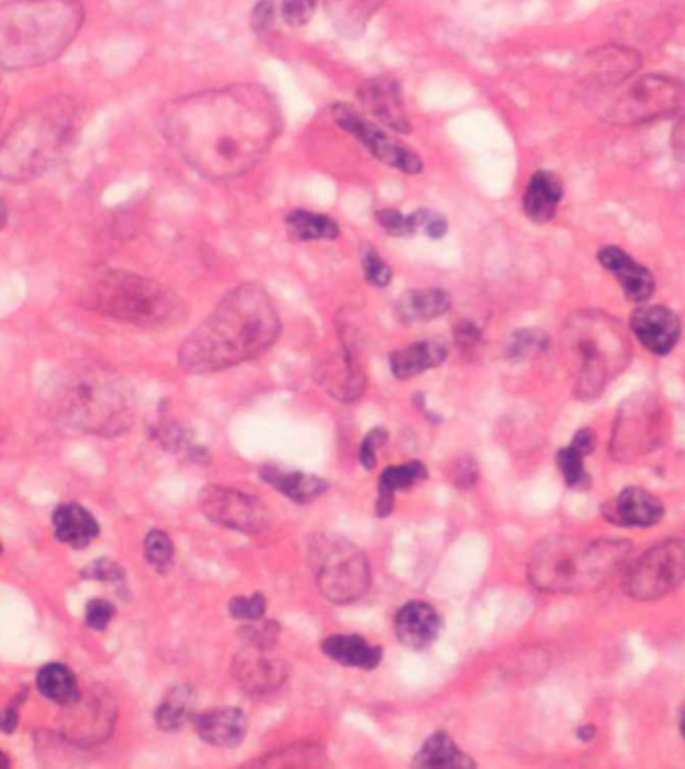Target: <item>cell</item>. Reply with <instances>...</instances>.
<instances>
[{
	"label": "cell",
	"mask_w": 685,
	"mask_h": 769,
	"mask_svg": "<svg viewBox=\"0 0 685 769\" xmlns=\"http://www.w3.org/2000/svg\"><path fill=\"white\" fill-rule=\"evenodd\" d=\"M641 67V55L633 49L609 45L589 51L579 67L577 79L585 95L603 93L631 79Z\"/></svg>",
	"instance_id": "14"
},
{
	"label": "cell",
	"mask_w": 685,
	"mask_h": 769,
	"mask_svg": "<svg viewBox=\"0 0 685 769\" xmlns=\"http://www.w3.org/2000/svg\"><path fill=\"white\" fill-rule=\"evenodd\" d=\"M595 441L597 439H595V433L591 429H581V431L575 433L571 447L577 449L583 457H587L595 449Z\"/></svg>",
	"instance_id": "51"
},
{
	"label": "cell",
	"mask_w": 685,
	"mask_h": 769,
	"mask_svg": "<svg viewBox=\"0 0 685 769\" xmlns=\"http://www.w3.org/2000/svg\"><path fill=\"white\" fill-rule=\"evenodd\" d=\"M665 437V411L657 397L641 393L627 399L617 415L611 453L617 461L631 463L661 445Z\"/></svg>",
	"instance_id": "11"
},
{
	"label": "cell",
	"mask_w": 685,
	"mask_h": 769,
	"mask_svg": "<svg viewBox=\"0 0 685 769\" xmlns=\"http://www.w3.org/2000/svg\"><path fill=\"white\" fill-rule=\"evenodd\" d=\"M589 109L607 125L637 127L675 117L685 109V83L671 77L647 75L625 81L615 89L587 95Z\"/></svg>",
	"instance_id": "8"
},
{
	"label": "cell",
	"mask_w": 685,
	"mask_h": 769,
	"mask_svg": "<svg viewBox=\"0 0 685 769\" xmlns=\"http://www.w3.org/2000/svg\"><path fill=\"white\" fill-rule=\"evenodd\" d=\"M359 101L363 109L373 115L379 123L385 127L397 131V133H409L411 123L403 105L401 87L391 77H377L365 81L359 91Z\"/></svg>",
	"instance_id": "19"
},
{
	"label": "cell",
	"mask_w": 685,
	"mask_h": 769,
	"mask_svg": "<svg viewBox=\"0 0 685 769\" xmlns=\"http://www.w3.org/2000/svg\"><path fill=\"white\" fill-rule=\"evenodd\" d=\"M337 33L347 39L363 37L383 0H323Z\"/></svg>",
	"instance_id": "26"
},
{
	"label": "cell",
	"mask_w": 685,
	"mask_h": 769,
	"mask_svg": "<svg viewBox=\"0 0 685 769\" xmlns=\"http://www.w3.org/2000/svg\"><path fill=\"white\" fill-rule=\"evenodd\" d=\"M377 221L379 225L383 227L385 233L393 235V237H407V235H413V227H411V219L409 215L405 217L403 213H399L397 209H383V211H377Z\"/></svg>",
	"instance_id": "45"
},
{
	"label": "cell",
	"mask_w": 685,
	"mask_h": 769,
	"mask_svg": "<svg viewBox=\"0 0 685 769\" xmlns=\"http://www.w3.org/2000/svg\"><path fill=\"white\" fill-rule=\"evenodd\" d=\"M53 527L59 541L71 547H87L99 535V523L95 517L77 503L61 505L53 515Z\"/></svg>",
	"instance_id": "27"
},
{
	"label": "cell",
	"mask_w": 685,
	"mask_h": 769,
	"mask_svg": "<svg viewBox=\"0 0 685 769\" xmlns=\"http://www.w3.org/2000/svg\"><path fill=\"white\" fill-rule=\"evenodd\" d=\"M311 569L319 591L333 603H353L371 585L365 553L349 539L325 533L311 541Z\"/></svg>",
	"instance_id": "9"
},
{
	"label": "cell",
	"mask_w": 685,
	"mask_h": 769,
	"mask_svg": "<svg viewBox=\"0 0 685 769\" xmlns=\"http://www.w3.org/2000/svg\"><path fill=\"white\" fill-rule=\"evenodd\" d=\"M71 135L73 111L65 101L29 113L0 147V175L11 181L37 177L59 157Z\"/></svg>",
	"instance_id": "7"
},
{
	"label": "cell",
	"mask_w": 685,
	"mask_h": 769,
	"mask_svg": "<svg viewBox=\"0 0 685 769\" xmlns=\"http://www.w3.org/2000/svg\"><path fill=\"white\" fill-rule=\"evenodd\" d=\"M663 503L641 487L623 489L607 507L605 517L627 527H649L663 519Z\"/></svg>",
	"instance_id": "21"
},
{
	"label": "cell",
	"mask_w": 685,
	"mask_h": 769,
	"mask_svg": "<svg viewBox=\"0 0 685 769\" xmlns=\"http://www.w3.org/2000/svg\"><path fill=\"white\" fill-rule=\"evenodd\" d=\"M195 729L203 741L217 747H235L247 733V717L241 709L221 707L195 715Z\"/></svg>",
	"instance_id": "23"
},
{
	"label": "cell",
	"mask_w": 685,
	"mask_h": 769,
	"mask_svg": "<svg viewBox=\"0 0 685 769\" xmlns=\"http://www.w3.org/2000/svg\"><path fill=\"white\" fill-rule=\"evenodd\" d=\"M193 701H195V695L191 687L181 685L171 689L157 709V725L165 731L179 729L191 717Z\"/></svg>",
	"instance_id": "35"
},
{
	"label": "cell",
	"mask_w": 685,
	"mask_h": 769,
	"mask_svg": "<svg viewBox=\"0 0 685 769\" xmlns=\"http://www.w3.org/2000/svg\"><path fill=\"white\" fill-rule=\"evenodd\" d=\"M631 331L653 355H667L679 341L677 315L663 305H639L631 315Z\"/></svg>",
	"instance_id": "18"
},
{
	"label": "cell",
	"mask_w": 685,
	"mask_h": 769,
	"mask_svg": "<svg viewBox=\"0 0 685 769\" xmlns=\"http://www.w3.org/2000/svg\"><path fill=\"white\" fill-rule=\"evenodd\" d=\"M333 119L343 131H347L357 141H361L381 163L393 169H399L407 175H419L423 171V163L413 151H409L407 147L397 143L391 135H387L385 131L369 123L355 109L347 105H337L333 109Z\"/></svg>",
	"instance_id": "13"
},
{
	"label": "cell",
	"mask_w": 685,
	"mask_h": 769,
	"mask_svg": "<svg viewBox=\"0 0 685 769\" xmlns=\"http://www.w3.org/2000/svg\"><path fill=\"white\" fill-rule=\"evenodd\" d=\"M145 555L157 571H161V573L169 571V567L173 563V555H175L171 537L163 531H151L145 539Z\"/></svg>",
	"instance_id": "38"
},
{
	"label": "cell",
	"mask_w": 685,
	"mask_h": 769,
	"mask_svg": "<svg viewBox=\"0 0 685 769\" xmlns=\"http://www.w3.org/2000/svg\"><path fill=\"white\" fill-rule=\"evenodd\" d=\"M93 311L147 329L173 327L185 317V303L165 285L125 271H101L83 297Z\"/></svg>",
	"instance_id": "6"
},
{
	"label": "cell",
	"mask_w": 685,
	"mask_h": 769,
	"mask_svg": "<svg viewBox=\"0 0 685 769\" xmlns=\"http://www.w3.org/2000/svg\"><path fill=\"white\" fill-rule=\"evenodd\" d=\"M289 237L293 241L305 243V241H333L339 237V225L327 215L311 213V211H291L285 219Z\"/></svg>",
	"instance_id": "31"
},
{
	"label": "cell",
	"mask_w": 685,
	"mask_h": 769,
	"mask_svg": "<svg viewBox=\"0 0 685 769\" xmlns=\"http://www.w3.org/2000/svg\"><path fill=\"white\" fill-rule=\"evenodd\" d=\"M323 653L337 663L359 667V669H375L381 663L383 651L363 637L357 635H331L323 641Z\"/></svg>",
	"instance_id": "29"
},
{
	"label": "cell",
	"mask_w": 685,
	"mask_h": 769,
	"mask_svg": "<svg viewBox=\"0 0 685 769\" xmlns=\"http://www.w3.org/2000/svg\"><path fill=\"white\" fill-rule=\"evenodd\" d=\"M53 419L93 435H121L135 419L129 383L101 363H73L55 373L43 389Z\"/></svg>",
	"instance_id": "3"
},
{
	"label": "cell",
	"mask_w": 685,
	"mask_h": 769,
	"mask_svg": "<svg viewBox=\"0 0 685 769\" xmlns=\"http://www.w3.org/2000/svg\"><path fill=\"white\" fill-rule=\"evenodd\" d=\"M425 477H427V469L419 461L403 463V465L385 469L381 479H379V501H377L379 515L385 517L393 511V499H395L397 491L409 489V487L421 483Z\"/></svg>",
	"instance_id": "30"
},
{
	"label": "cell",
	"mask_w": 685,
	"mask_h": 769,
	"mask_svg": "<svg viewBox=\"0 0 685 769\" xmlns=\"http://www.w3.org/2000/svg\"><path fill=\"white\" fill-rule=\"evenodd\" d=\"M447 359V347L439 341L427 339L409 347L397 349L389 357L391 371L397 379H413Z\"/></svg>",
	"instance_id": "25"
},
{
	"label": "cell",
	"mask_w": 685,
	"mask_h": 769,
	"mask_svg": "<svg viewBox=\"0 0 685 769\" xmlns=\"http://www.w3.org/2000/svg\"><path fill=\"white\" fill-rule=\"evenodd\" d=\"M279 125L275 99L257 85L211 89L173 103L165 133L203 177L227 181L249 173L273 147Z\"/></svg>",
	"instance_id": "1"
},
{
	"label": "cell",
	"mask_w": 685,
	"mask_h": 769,
	"mask_svg": "<svg viewBox=\"0 0 685 769\" xmlns=\"http://www.w3.org/2000/svg\"><path fill=\"white\" fill-rule=\"evenodd\" d=\"M281 333V319L269 293L253 283L229 291L211 315L189 335L179 353L187 373H215L267 353Z\"/></svg>",
	"instance_id": "2"
},
{
	"label": "cell",
	"mask_w": 685,
	"mask_h": 769,
	"mask_svg": "<svg viewBox=\"0 0 685 769\" xmlns=\"http://www.w3.org/2000/svg\"><path fill=\"white\" fill-rule=\"evenodd\" d=\"M7 205H5V201L3 199H0V229H3L5 227V223H7Z\"/></svg>",
	"instance_id": "55"
},
{
	"label": "cell",
	"mask_w": 685,
	"mask_h": 769,
	"mask_svg": "<svg viewBox=\"0 0 685 769\" xmlns=\"http://www.w3.org/2000/svg\"><path fill=\"white\" fill-rule=\"evenodd\" d=\"M557 465L569 487H587L591 483L589 475L583 469V455L571 445L557 453Z\"/></svg>",
	"instance_id": "39"
},
{
	"label": "cell",
	"mask_w": 685,
	"mask_h": 769,
	"mask_svg": "<svg viewBox=\"0 0 685 769\" xmlns=\"http://www.w3.org/2000/svg\"><path fill=\"white\" fill-rule=\"evenodd\" d=\"M361 265H363V271H365V279L377 287V289H385L391 279H393V271L391 267L373 251H365L363 257H361Z\"/></svg>",
	"instance_id": "42"
},
{
	"label": "cell",
	"mask_w": 685,
	"mask_h": 769,
	"mask_svg": "<svg viewBox=\"0 0 685 769\" xmlns=\"http://www.w3.org/2000/svg\"><path fill=\"white\" fill-rule=\"evenodd\" d=\"M563 199V185L557 175L549 171H539L531 177L525 195H523V211L527 219L537 225H545L555 217L557 205Z\"/></svg>",
	"instance_id": "24"
},
{
	"label": "cell",
	"mask_w": 685,
	"mask_h": 769,
	"mask_svg": "<svg viewBox=\"0 0 685 769\" xmlns=\"http://www.w3.org/2000/svg\"><path fill=\"white\" fill-rule=\"evenodd\" d=\"M317 0H283L281 17L289 27H305L315 13Z\"/></svg>",
	"instance_id": "43"
},
{
	"label": "cell",
	"mask_w": 685,
	"mask_h": 769,
	"mask_svg": "<svg viewBox=\"0 0 685 769\" xmlns=\"http://www.w3.org/2000/svg\"><path fill=\"white\" fill-rule=\"evenodd\" d=\"M679 727H681V733H683V737H685V709H683V713H681V719H679Z\"/></svg>",
	"instance_id": "57"
},
{
	"label": "cell",
	"mask_w": 685,
	"mask_h": 769,
	"mask_svg": "<svg viewBox=\"0 0 685 769\" xmlns=\"http://www.w3.org/2000/svg\"><path fill=\"white\" fill-rule=\"evenodd\" d=\"M577 735H579L583 741H589V739H593V735H595V727L585 725V727H581V729L577 731Z\"/></svg>",
	"instance_id": "54"
},
{
	"label": "cell",
	"mask_w": 685,
	"mask_h": 769,
	"mask_svg": "<svg viewBox=\"0 0 685 769\" xmlns=\"http://www.w3.org/2000/svg\"><path fill=\"white\" fill-rule=\"evenodd\" d=\"M231 671L237 683L247 693H255V695H263L279 689L289 675V667L283 659L269 655V649H261L253 645H247V649L237 653L231 665Z\"/></svg>",
	"instance_id": "16"
},
{
	"label": "cell",
	"mask_w": 685,
	"mask_h": 769,
	"mask_svg": "<svg viewBox=\"0 0 685 769\" xmlns=\"http://www.w3.org/2000/svg\"><path fill=\"white\" fill-rule=\"evenodd\" d=\"M561 345L573 377V393L581 401L597 399L631 359L621 323L601 311L571 315L561 331Z\"/></svg>",
	"instance_id": "5"
},
{
	"label": "cell",
	"mask_w": 685,
	"mask_h": 769,
	"mask_svg": "<svg viewBox=\"0 0 685 769\" xmlns=\"http://www.w3.org/2000/svg\"><path fill=\"white\" fill-rule=\"evenodd\" d=\"M451 307V299L441 289H415L401 295L395 313L403 323H421L443 317Z\"/></svg>",
	"instance_id": "28"
},
{
	"label": "cell",
	"mask_w": 685,
	"mask_h": 769,
	"mask_svg": "<svg viewBox=\"0 0 685 769\" xmlns=\"http://www.w3.org/2000/svg\"><path fill=\"white\" fill-rule=\"evenodd\" d=\"M455 341H457V347L461 351H473L477 347V343L481 341V331L475 323L461 321L455 327Z\"/></svg>",
	"instance_id": "50"
},
{
	"label": "cell",
	"mask_w": 685,
	"mask_h": 769,
	"mask_svg": "<svg viewBox=\"0 0 685 769\" xmlns=\"http://www.w3.org/2000/svg\"><path fill=\"white\" fill-rule=\"evenodd\" d=\"M265 607H267V601L261 593H255L251 597H235L229 603L231 615L237 619H243V621L261 619L265 615Z\"/></svg>",
	"instance_id": "44"
},
{
	"label": "cell",
	"mask_w": 685,
	"mask_h": 769,
	"mask_svg": "<svg viewBox=\"0 0 685 769\" xmlns=\"http://www.w3.org/2000/svg\"><path fill=\"white\" fill-rule=\"evenodd\" d=\"M629 551V541L621 539L551 535L533 547L527 573L547 593H589L611 579Z\"/></svg>",
	"instance_id": "4"
},
{
	"label": "cell",
	"mask_w": 685,
	"mask_h": 769,
	"mask_svg": "<svg viewBox=\"0 0 685 769\" xmlns=\"http://www.w3.org/2000/svg\"><path fill=\"white\" fill-rule=\"evenodd\" d=\"M9 765H11V759L3 751H0V769H7Z\"/></svg>",
	"instance_id": "56"
},
{
	"label": "cell",
	"mask_w": 685,
	"mask_h": 769,
	"mask_svg": "<svg viewBox=\"0 0 685 769\" xmlns=\"http://www.w3.org/2000/svg\"><path fill=\"white\" fill-rule=\"evenodd\" d=\"M671 151L679 161H685V117L671 131Z\"/></svg>",
	"instance_id": "52"
},
{
	"label": "cell",
	"mask_w": 685,
	"mask_h": 769,
	"mask_svg": "<svg viewBox=\"0 0 685 769\" xmlns=\"http://www.w3.org/2000/svg\"><path fill=\"white\" fill-rule=\"evenodd\" d=\"M409 219L413 233H425L429 239H441L447 233V221L431 209H419Z\"/></svg>",
	"instance_id": "41"
},
{
	"label": "cell",
	"mask_w": 685,
	"mask_h": 769,
	"mask_svg": "<svg viewBox=\"0 0 685 769\" xmlns=\"http://www.w3.org/2000/svg\"><path fill=\"white\" fill-rule=\"evenodd\" d=\"M547 349V335L537 331V329H523L517 331L509 345H507V357L511 359H525V357H535Z\"/></svg>",
	"instance_id": "37"
},
{
	"label": "cell",
	"mask_w": 685,
	"mask_h": 769,
	"mask_svg": "<svg viewBox=\"0 0 685 769\" xmlns=\"http://www.w3.org/2000/svg\"><path fill=\"white\" fill-rule=\"evenodd\" d=\"M17 719H19L17 705H15V707H9V709H5V711H0V731L11 733V731L17 727Z\"/></svg>",
	"instance_id": "53"
},
{
	"label": "cell",
	"mask_w": 685,
	"mask_h": 769,
	"mask_svg": "<svg viewBox=\"0 0 685 769\" xmlns=\"http://www.w3.org/2000/svg\"><path fill=\"white\" fill-rule=\"evenodd\" d=\"M241 637L245 639L247 645L271 649L279 637V625L275 621L253 619V621H249V625H245L241 629Z\"/></svg>",
	"instance_id": "40"
},
{
	"label": "cell",
	"mask_w": 685,
	"mask_h": 769,
	"mask_svg": "<svg viewBox=\"0 0 685 769\" xmlns=\"http://www.w3.org/2000/svg\"><path fill=\"white\" fill-rule=\"evenodd\" d=\"M441 621L437 611L423 601L403 605L395 617V631L403 645L413 649L427 647L439 633Z\"/></svg>",
	"instance_id": "22"
},
{
	"label": "cell",
	"mask_w": 685,
	"mask_h": 769,
	"mask_svg": "<svg viewBox=\"0 0 685 769\" xmlns=\"http://www.w3.org/2000/svg\"><path fill=\"white\" fill-rule=\"evenodd\" d=\"M123 575H125L123 569L109 559H99L85 569V577L99 579V581H121Z\"/></svg>",
	"instance_id": "49"
},
{
	"label": "cell",
	"mask_w": 685,
	"mask_h": 769,
	"mask_svg": "<svg viewBox=\"0 0 685 769\" xmlns=\"http://www.w3.org/2000/svg\"><path fill=\"white\" fill-rule=\"evenodd\" d=\"M387 433L383 429H373L361 443L359 449V459L365 465V469H373L377 463V449L385 443Z\"/></svg>",
	"instance_id": "47"
},
{
	"label": "cell",
	"mask_w": 685,
	"mask_h": 769,
	"mask_svg": "<svg viewBox=\"0 0 685 769\" xmlns=\"http://www.w3.org/2000/svg\"><path fill=\"white\" fill-rule=\"evenodd\" d=\"M69 707L71 715L67 717L65 729L67 739L83 745H93L113 733L117 705L107 691L93 689L91 693H87V697L79 693L77 699L69 703Z\"/></svg>",
	"instance_id": "15"
},
{
	"label": "cell",
	"mask_w": 685,
	"mask_h": 769,
	"mask_svg": "<svg viewBox=\"0 0 685 769\" xmlns=\"http://www.w3.org/2000/svg\"><path fill=\"white\" fill-rule=\"evenodd\" d=\"M259 763L267 767H315V765H323L325 759H323V749L319 745L297 743L281 751L269 753Z\"/></svg>",
	"instance_id": "36"
},
{
	"label": "cell",
	"mask_w": 685,
	"mask_h": 769,
	"mask_svg": "<svg viewBox=\"0 0 685 769\" xmlns=\"http://www.w3.org/2000/svg\"><path fill=\"white\" fill-rule=\"evenodd\" d=\"M597 259L601 267L617 279V283L621 285V291L629 301L641 305L653 295L655 291L653 275L643 265L633 261L625 251L617 247H603L597 253Z\"/></svg>",
	"instance_id": "20"
},
{
	"label": "cell",
	"mask_w": 685,
	"mask_h": 769,
	"mask_svg": "<svg viewBox=\"0 0 685 769\" xmlns=\"http://www.w3.org/2000/svg\"><path fill=\"white\" fill-rule=\"evenodd\" d=\"M685 583V537L661 541L629 565L623 589L631 599L653 601Z\"/></svg>",
	"instance_id": "10"
},
{
	"label": "cell",
	"mask_w": 685,
	"mask_h": 769,
	"mask_svg": "<svg viewBox=\"0 0 685 769\" xmlns=\"http://www.w3.org/2000/svg\"><path fill=\"white\" fill-rule=\"evenodd\" d=\"M275 17H277V5L273 0H259V5L255 7L251 17V25L259 35H263L275 25Z\"/></svg>",
	"instance_id": "48"
},
{
	"label": "cell",
	"mask_w": 685,
	"mask_h": 769,
	"mask_svg": "<svg viewBox=\"0 0 685 769\" xmlns=\"http://www.w3.org/2000/svg\"><path fill=\"white\" fill-rule=\"evenodd\" d=\"M115 617V607L105 599H95L87 605V625L103 631Z\"/></svg>",
	"instance_id": "46"
},
{
	"label": "cell",
	"mask_w": 685,
	"mask_h": 769,
	"mask_svg": "<svg viewBox=\"0 0 685 769\" xmlns=\"http://www.w3.org/2000/svg\"><path fill=\"white\" fill-rule=\"evenodd\" d=\"M261 475L267 479V483L275 485L281 493H285L289 499L297 503H307L327 491V481L307 473H285V471L267 467Z\"/></svg>",
	"instance_id": "32"
},
{
	"label": "cell",
	"mask_w": 685,
	"mask_h": 769,
	"mask_svg": "<svg viewBox=\"0 0 685 769\" xmlns=\"http://www.w3.org/2000/svg\"><path fill=\"white\" fill-rule=\"evenodd\" d=\"M341 337H343L341 357L321 367L319 379L335 399L343 403H353L363 395L367 379H365L361 355L357 351V343L349 341L347 329L341 331Z\"/></svg>",
	"instance_id": "17"
},
{
	"label": "cell",
	"mask_w": 685,
	"mask_h": 769,
	"mask_svg": "<svg viewBox=\"0 0 685 769\" xmlns=\"http://www.w3.org/2000/svg\"><path fill=\"white\" fill-rule=\"evenodd\" d=\"M37 687L41 689V693L47 699L57 701L61 705H69L79 695V687H77V679H75L73 671L61 663L45 665L39 671Z\"/></svg>",
	"instance_id": "34"
},
{
	"label": "cell",
	"mask_w": 685,
	"mask_h": 769,
	"mask_svg": "<svg viewBox=\"0 0 685 769\" xmlns=\"http://www.w3.org/2000/svg\"><path fill=\"white\" fill-rule=\"evenodd\" d=\"M203 513L229 529L257 535L269 527V511L255 497L221 485H211L201 491Z\"/></svg>",
	"instance_id": "12"
},
{
	"label": "cell",
	"mask_w": 685,
	"mask_h": 769,
	"mask_svg": "<svg viewBox=\"0 0 685 769\" xmlns=\"http://www.w3.org/2000/svg\"><path fill=\"white\" fill-rule=\"evenodd\" d=\"M415 763L419 767H471L473 761L451 741L447 733L431 735L421 751L417 753Z\"/></svg>",
	"instance_id": "33"
}]
</instances>
